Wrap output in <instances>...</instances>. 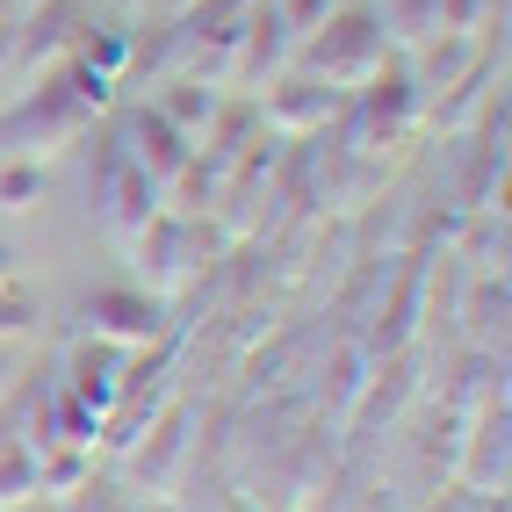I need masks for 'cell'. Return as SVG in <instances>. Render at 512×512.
<instances>
[{"instance_id": "6da1fadb", "label": "cell", "mask_w": 512, "mask_h": 512, "mask_svg": "<svg viewBox=\"0 0 512 512\" xmlns=\"http://www.w3.org/2000/svg\"><path fill=\"white\" fill-rule=\"evenodd\" d=\"M303 65L318 80H368L383 65V15L375 8H339L325 22V37L303 44Z\"/></svg>"}, {"instance_id": "7a4b0ae2", "label": "cell", "mask_w": 512, "mask_h": 512, "mask_svg": "<svg viewBox=\"0 0 512 512\" xmlns=\"http://www.w3.org/2000/svg\"><path fill=\"white\" fill-rule=\"evenodd\" d=\"M159 181L145 174V166H130V152L123 145H109L101 152V174H94V202H101V217H109L116 231H145L152 217H159Z\"/></svg>"}, {"instance_id": "3957f363", "label": "cell", "mask_w": 512, "mask_h": 512, "mask_svg": "<svg viewBox=\"0 0 512 512\" xmlns=\"http://www.w3.org/2000/svg\"><path fill=\"white\" fill-rule=\"evenodd\" d=\"M123 138H130V145H123V152H130V166H145L159 188H174V181L188 174V159H195L188 130H181V123H166L159 109H130Z\"/></svg>"}, {"instance_id": "277c9868", "label": "cell", "mask_w": 512, "mask_h": 512, "mask_svg": "<svg viewBox=\"0 0 512 512\" xmlns=\"http://www.w3.org/2000/svg\"><path fill=\"white\" fill-rule=\"evenodd\" d=\"M87 325H94V339L138 347V339H152V332H159V303H152V296H138V289H101V296H87Z\"/></svg>"}, {"instance_id": "5b68a950", "label": "cell", "mask_w": 512, "mask_h": 512, "mask_svg": "<svg viewBox=\"0 0 512 512\" xmlns=\"http://www.w3.org/2000/svg\"><path fill=\"white\" fill-rule=\"evenodd\" d=\"M130 354L116 347V339H94V347H73V383H65V397H80L87 412H109L116 404V368H123Z\"/></svg>"}, {"instance_id": "8992f818", "label": "cell", "mask_w": 512, "mask_h": 512, "mask_svg": "<svg viewBox=\"0 0 512 512\" xmlns=\"http://www.w3.org/2000/svg\"><path fill=\"white\" fill-rule=\"evenodd\" d=\"M325 109H332V87L318 73L267 87V123H282V130H311V123H325Z\"/></svg>"}, {"instance_id": "52a82bcc", "label": "cell", "mask_w": 512, "mask_h": 512, "mask_svg": "<svg viewBox=\"0 0 512 512\" xmlns=\"http://www.w3.org/2000/svg\"><path fill=\"white\" fill-rule=\"evenodd\" d=\"M412 94H419V80L404 73V65H375V73H368V123L397 130L404 116H412Z\"/></svg>"}, {"instance_id": "ba28073f", "label": "cell", "mask_w": 512, "mask_h": 512, "mask_svg": "<svg viewBox=\"0 0 512 512\" xmlns=\"http://www.w3.org/2000/svg\"><path fill=\"white\" fill-rule=\"evenodd\" d=\"M159 116H166V123H181V130H210V116H217V87H202V80H181L174 94L159 101Z\"/></svg>"}, {"instance_id": "9c48e42d", "label": "cell", "mask_w": 512, "mask_h": 512, "mask_svg": "<svg viewBox=\"0 0 512 512\" xmlns=\"http://www.w3.org/2000/svg\"><path fill=\"white\" fill-rule=\"evenodd\" d=\"M44 195V166L37 159H8L0 166V210H37Z\"/></svg>"}, {"instance_id": "30bf717a", "label": "cell", "mask_w": 512, "mask_h": 512, "mask_svg": "<svg viewBox=\"0 0 512 512\" xmlns=\"http://www.w3.org/2000/svg\"><path fill=\"white\" fill-rule=\"evenodd\" d=\"M383 29H404V37H426L440 29V0H390V22Z\"/></svg>"}, {"instance_id": "8fae6325", "label": "cell", "mask_w": 512, "mask_h": 512, "mask_svg": "<svg viewBox=\"0 0 512 512\" xmlns=\"http://www.w3.org/2000/svg\"><path fill=\"white\" fill-rule=\"evenodd\" d=\"M210 123H217V130H210L217 159H231V152H238V138L253 130V109H224V101H217V116H210Z\"/></svg>"}, {"instance_id": "7c38bea8", "label": "cell", "mask_w": 512, "mask_h": 512, "mask_svg": "<svg viewBox=\"0 0 512 512\" xmlns=\"http://www.w3.org/2000/svg\"><path fill=\"white\" fill-rule=\"evenodd\" d=\"M275 15H282L289 29H318V22L332 15V0H275Z\"/></svg>"}, {"instance_id": "4fadbf2b", "label": "cell", "mask_w": 512, "mask_h": 512, "mask_svg": "<svg viewBox=\"0 0 512 512\" xmlns=\"http://www.w3.org/2000/svg\"><path fill=\"white\" fill-rule=\"evenodd\" d=\"M476 8H484V0H440V22H448V29H476Z\"/></svg>"}, {"instance_id": "5bb4252c", "label": "cell", "mask_w": 512, "mask_h": 512, "mask_svg": "<svg viewBox=\"0 0 512 512\" xmlns=\"http://www.w3.org/2000/svg\"><path fill=\"white\" fill-rule=\"evenodd\" d=\"M29 325V303L22 296H0V332H22Z\"/></svg>"}, {"instance_id": "9a60e30c", "label": "cell", "mask_w": 512, "mask_h": 512, "mask_svg": "<svg viewBox=\"0 0 512 512\" xmlns=\"http://www.w3.org/2000/svg\"><path fill=\"white\" fill-rule=\"evenodd\" d=\"M8 275H15V253H8V246H0V289H8Z\"/></svg>"}, {"instance_id": "2e32d148", "label": "cell", "mask_w": 512, "mask_h": 512, "mask_svg": "<svg viewBox=\"0 0 512 512\" xmlns=\"http://www.w3.org/2000/svg\"><path fill=\"white\" fill-rule=\"evenodd\" d=\"M166 8H188V0H166Z\"/></svg>"}, {"instance_id": "e0dca14e", "label": "cell", "mask_w": 512, "mask_h": 512, "mask_svg": "<svg viewBox=\"0 0 512 512\" xmlns=\"http://www.w3.org/2000/svg\"><path fill=\"white\" fill-rule=\"evenodd\" d=\"M0 375H8V361H0Z\"/></svg>"}]
</instances>
